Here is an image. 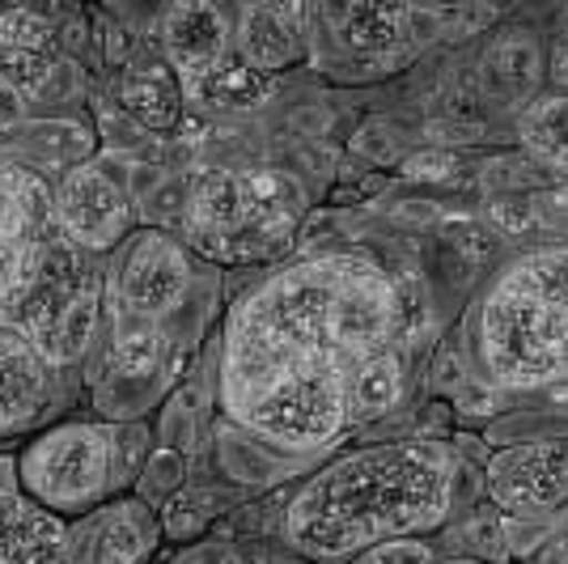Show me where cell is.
Instances as JSON below:
<instances>
[{"label": "cell", "instance_id": "obj_20", "mask_svg": "<svg viewBox=\"0 0 568 564\" xmlns=\"http://www.w3.org/2000/svg\"><path fill=\"white\" fill-rule=\"evenodd\" d=\"M521 137L547 165L568 170V98L551 94L530 102L521 115Z\"/></svg>", "mask_w": 568, "mask_h": 564}, {"label": "cell", "instance_id": "obj_27", "mask_svg": "<svg viewBox=\"0 0 568 564\" xmlns=\"http://www.w3.org/2000/svg\"><path fill=\"white\" fill-rule=\"evenodd\" d=\"M18 119H22V94L9 90V85H0V137H4Z\"/></svg>", "mask_w": 568, "mask_h": 564}, {"label": "cell", "instance_id": "obj_13", "mask_svg": "<svg viewBox=\"0 0 568 564\" xmlns=\"http://www.w3.org/2000/svg\"><path fill=\"white\" fill-rule=\"evenodd\" d=\"M230 13L213 4H174L162 18V43L179 85L187 90L230 56Z\"/></svg>", "mask_w": 568, "mask_h": 564}, {"label": "cell", "instance_id": "obj_1", "mask_svg": "<svg viewBox=\"0 0 568 564\" xmlns=\"http://www.w3.org/2000/svg\"><path fill=\"white\" fill-rule=\"evenodd\" d=\"M399 319V293L374 259L284 263L225 314L221 412L284 454L332 450L356 429V377L395 349Z\"/></svg>", "mask_w": 568, "mask_h": 564}, {"label": "cell", "instance_id": "obj_5", "mask_svg": "<svg viewBox=\"0 0 568 564\" xmlns=\"http://www.w3.org/2000/svg\"><path fill=\"white\" fill-rule=\"evenodd\" d=\"M149 450L144 429L106 421H60L18 454V489L60 522L115 501Z\"/></svg>", "mask_w": 568, "mask_h": 564}, {"label": "cell", "instance_id": "obj_9", "mask_svg": "<svg viewBox=\"0 0 568 564\" xmlns=\"http://www.w3.org/2000/svg\"><path fill=\"white\" fill-rule=\"evenodd\" d=\"M166 540L162 514L144 496H115L64 522L60 564H144Z\"/></svg>", "mask_w": 568, "mask_h": 564}, {"label": "cell", "instance_id": "obj_25", "mask_svg": "<svg viewBox=\"0 0 568 564\" xmlns=\"http://www.w3.org/2000/svg\"><path fill=\"white\" fill-rule=\"evenodd\" d=\"M170 564H246V561L237 556V547H230V543L204 540L195 543V547H187V552H179Z\"/></svg>", "mask_w": 568, "mask_h": 564}, {"label": "cell", "instance_id": "obj_23", "mask_svg": "<svg viewBox=\"0 0 568 564\" xmlns=\"http://www.w3.org/2000/svg\"><path fill=\"white\" fill-rule=\"evenodd\" d=\"M162 361V328L158 323H136L119 331L115 349H111V365L123 377H141Z\"/></svg>", "mask_w": 568, "mask_h": 564}, {"label": "cell", "instance_id": "obj_28", "mask_svg": "<svg viewBox=\"0 0 568 564\" xmlns=\"http://www.w3.org/2000/svg\"><path fill=\"white\" fill-rule=\"evenodd\" d=\"M255 564H310V561H302V556H293V552H288V556H260Z\"/></svg>", "mask_w": 568, "mask_h": 564}, {"label": "cell", "instance_id": "obj_3", "mask_svg": "<svg viewBox=\"0 0 568 564\" xmlns=\"http://www.w3.org/2000/svg\"><path fill=\"white\" fill-rule=\"evenodd\" d=\"M471 356L505 391L568 377V246L526 251L488 284L471 314Z\"/></svg>", "mask_w": 568, "mask_h": 564}, {"label": "cell", "instance_id": "obj_12", "mask_svg": "<svg viewBox=\"0 0 568 564\" xmlns=\"http://www.w3.org/2000/svg\"><path fill=\"white\" fill-rule=\"evenodd\" d=\"M55 365L18 328L0 323V437L22 433L51 403Z\"/></svg>", "mask_w": 568, "mask_h": 564}, {"label": "cell", "instance_id": "obj_19", "mask_svg": "<svg viewBox=\"0 0 568 564\" xmlns=\"http://www.w3.org/2000/svg\"><path fill=\"white\" fill-rule=\"evenodd\" d=\"M267 90H272V81L260 77L237 51H230L213 72H204L195 85H187L183 98H191V102H213V107H251V102L267 98Z\"/></svg>", "mask_w": 568, "mask_h": 564}, {"label": "cell", "instance_id": "obj_21", "mask_svg": "<svg viewBox=\"0 0 568 564\" xmlns=\"http://www.w3.org/2000/svg\"><path fill=\"white\" fill-rule=\"evenodd\" d=\"M403 400V361H399V349H390V353L374 356L361 377H356V391H353V421L365 424L382 416V412H390L395 403Z\"/></svg>", "mask_w": 568, "mask_h": 564}, {"label": "cell", "instance_id": "obj_15", "mask_svg": "<svg viewBox=\"0 0 568 564\" xmlns=\"http://www.w3.org/2000/svg\"><path fill=\"white\" fill-rule=\"evenodd\" d=\"M55 72V34L51 26L30 13L13 9L0 13V85L18 90V94H39Z\"/></svg>", "mask_w": 568, "mask_h": 564}, {"label": "cell", "instance_id": "obj_6", "mask_svg": "<svg viewBox=\"0 0 568 564\" xmlns=\"http://www.w3.org/2000/svg\"><path fill=\"white\" fill-rule=\"evenodd\" d=\"M98 314H102V272L94 255L77 251L69 238L55 234L39 276L30 281L18 310L9 314V328L22 331L60 370L90 349Z\"/></svg>", "mask_w": 568, "mask_h": 564}, {"label": "cell", "instance_id": "obj_4", "mask_svg": "<svg viewBox=\"0 0 568 564\" xmlns=\"http://www.w3.org/2000/svg\"><path fill=\"white\" fill-rule=\"evenodd\" d=\"M306 191L276 170H204L179 212L187 251L216 263H267L293 246Z\"/></svg>", "mask_w": 568, "mask_h": 564}, {"label": "cell", "instance_id": "obj_2", "mask_svg": "<svg viewBox=\"0 0 568 564\" xmlns=\"http://www.w3.org/2000/svg\"><path fill=\"white\" fill-rule=\"evenodd\" d=\"M454 454L442 442H378L335 454L288 496L284 552L310 564H353L390 540H425L450 522Z\"/></svg>", "mask_w": 568, "mask_h": 564}, {"label": "cell", "instance_id": "obj_26", "mask_svg": "<svg viewBox=\"0 0 568 564\" xmlns=\"http://www.w3.org/2000/svg\"><path fill=\"white\" fill-rule=\"evenodd\" d=\"M450 170H454L450 153H425V158L407 162V174H416V179H446Z\"/></svg>", "mask_w": 568, "mask_h": 564}, {"label": "cell", "instance_id": "obj_17", "mask_svg": "<svg viewBox=\"0 0 568 564\" xmlns=\"http://www.w3.org/2000/svg\"><path fill=\"white\" fill-rule=\"evenodd\" d=\"M327 18L339 26L344 43L353 48H395L412 34V22L420 13L395 9V4H344V9H327Z\"/></svg>", "mask_w": 568, "mask_h": 564}, {"label": "cell", "instance_id": "obj_8", "mask_svg": "<svg viewBox=\"0 0 568 564\" xmlns=\"http://www.w3.org/2000/svg\"><path fill=\"white\" fill-rule=\"evenodd\" d=\"M115 298L123 314L136 323H162L183 306L191 289V251L187 242L162 230H136L119 246L115 259Z\"/></svg>", "mask_w": 568, "mask_h": 564}, {"label": "cell", "instance_id": "obj_24", "mask_svg": "<svg viewBox=\"0 0 568 564\" xmlns=\"http://www.w3.org/2000/svg\"><path fill=\"white\" fill-rule=\"evenodd\" d=\"M353 564H437V556H433V547L425 540H390L369 547Z\"/></svg>", "mask_w": 568, "mask_h": 564}, {"label": "cell", "instance_id": "obj_10", "mask_svg": "<svg viewBox=\"0 0 568 564\" xmlns=\"http://www.w3.org/2000/svg\"><path fill=\"white\" fill-rule=\"evenodd\" d=\"M51 204H55V230L85 255L115 251L132 234V200L102 165L69 170L60 188L51 191Z\"/></svg>", "mask_w": 568, "mask_h": 564}, {"label": "cell", "instance_id": "obj_22", "mask_svg": "<svg viewBox=\"0 0 568 564\" xmlns=\"http://www.w3.org/2000/svg\"><path fill=\"white\" fill-rule=\"evenodd\" d=\"M539 72H544V56H539L530 34L514 30V34L497 39L493 51H488V77L497 81L500 90H509V94H530Z\"/></svg>", "mask_w": 568, "mask_h": 564}, {"label": "cell", "instance_id": "obj_16", "mask_svg": "<svg viewBox=\"0 0 568 564\" xmlns=\"http://www.w3.org/2000/svg\"><path fill=\"white\" fill-rule=\"evenodd\" d=\"M64 522L22 493H0V564H60Z\"/></svg>", "mask_w": 568, "mask_h": 564}, {"label": "cell", "instance_id": "obj_29", "mask_svg": "<svg viewBox=\"0 0 568 564\" xmlns=\"http://www.w3.org/2000/svg\"><path fill=\"white\" fill-rule=\"evenodd\" d=\"M446 564H484V561H471V556H458V561H446Z\"/></svg>", "mask_w": 568, "mask_h": 564}, {"label": "cell", "instance_id": "obj_14", "mask_svg": "<svg viewBox=\"0 0 568 564\" xmlns=\"http://www.w3.org/2000/svg\"><path fill=\"white\" fill-rule=\"evenodd\" d=\"M297 4H251L237 13V56L260 72L272 77L281 69H293L306 56V26Z\"/></svg>", "mask_w": 568, "mask_h": 564}, {"label": "cell", "instance_id": "obj_11", "mask_svg": "<svg viewBox=\"0 0 568 564\" xmlns=\"http://www.w3.org/2000/svg\"><path fill=\"white\" fill-rule=\"evenodd\" d=\"M488 493L509 514H551L568 505V446L535 442L500 450L488 463Z\"/></svg>", "mask_w": 568, "mask_h": 564}, {"label": "cell", "instance_id": "obj_7", "mask_svg": "<svg viewBox=\"0 0 568 564\" xmlns=\"http://www.w3.org/2000/svg\"><path fill=\"white\" fill-rule=\"evenodd\" d=\"M55 204L39 174L0 165V323L26 298L55 242Z\"/></svg>", "mask_w": 568, "mask_h": 564}, {"label": "cell", "instance_id": "obj_18", "mask_svg": "<svg viewBox=\"0 0 568 564\" xmlns=\"http://www.w3.org/2000/svg\"><path fill=\"white\" fill-rule=\"evenodd\" d=\"M119 98H123V107L141 119L144 128H174L179 115H183V102H187L179 77L166 69H149L128 77Z\"/></svg>", "mask_w": 568, "mask_h": 564}]
</instances>
